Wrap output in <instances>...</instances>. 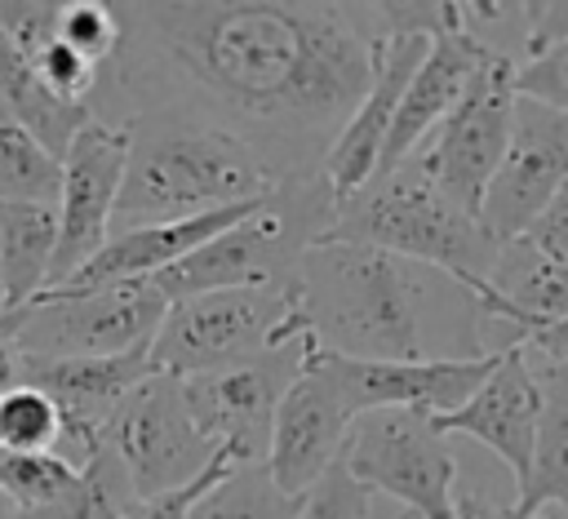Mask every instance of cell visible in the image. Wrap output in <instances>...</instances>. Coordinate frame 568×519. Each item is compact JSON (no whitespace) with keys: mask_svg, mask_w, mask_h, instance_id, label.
<instances>
[{"mask_svg":"<svg viewBox=\"0 0 568 519\" xmlns=\"http://www.w3.org/2000/svg\"><path fill=\"white\" fill-rule=\"evenodd\" d=\"M422 271L368 244L320 240L302 253L288 284L297 324L320 350L346 359H426Z\"/></svg>","mask_w":568,"mask_h":519,"instance_id":"cell-2","label":"cell"},{"mask_svg":"<svg viewBox=\"0 0 568 519\" xmlns=\"http://www.w3.org/2000/svg\"><path fill=\"white\" fill-rule=\"evenodd\" d=\"M297 519H368V492H364L342 466H333V470L302 497Z\"/></svg>","mask_w":568,"mask_h":519,"instance_id":"cell-31","label":"cell"},{"mask_svg":"<svg viewBox=\"0 0 568 519\" xmlns=\"http://www.w3.org/2000/svg\"><path fill=\"white\" fill-rule=\"evenodd\" d=\"M337 195L324 173H302L280 182L240 222L217 231L178 266L160 271L151 284L164 302H182L217 288H288L302 253L320 244L333 226Z\"/></svg>","mask_w":568,"mask_h":519,"instance_id":"cell-5","label":"cell"},{"mask_svg":"<svg viewBox=\"0 0 568 519\" xmlns=\"http://www.w3.org/2000/svg\"><path fill=\"white\" fill-rule=\"evenodd\" d=\"M519 53L532 58L550 44H564L568 40V0H532V4H519ZM519 58V62H524Z\"/></svg>","mask_w":568,"mask_h":519,"instance_id":"cell-32","label":"cell"},{"mask_svg":"<svg viewBox=\"0 0 568 519\" xmlns=\"http://www.w3.org/2000/svg\"><path fill=\"white\" fill-rule=\"evenodd\" d=\"M430 421L439 435H466L493 448L510 466L515 484H524L532 466L537 421H541V381H537V368L528 364V346L524 342L501 346L493 373L475 386V395L462 408L430 417Z\"/></svg>","mask_w":568,"mask_h":519,"instance_id":"cell-18","label":"cell"},{"mask_svg":"<svg viewBox=\"0 0 568 519\" xmlns=\"http://www.w3.org/2000/svg\"><path fill=\"white\" fill-rule=\"evenodd\" d=\"M337 466L364 492H386L399 501L413 519H457V452L426 413H359Z\"/></svg>","mask_w":568,"mask_h":519,"instance_id":"cell-8","label":"cell"},{"mask_svg":"<svg viewBox=\"0 0 568 519\" xmlns=\"http://www.w3.org/2000/svg\"><path fill=\"white\" fill-rule=\"evenodd\" d=\"M351 421H355V408L346 404L337 381L315 364L311 337H306L302 373L288 381L271 417V444L262 466L275 479V488L284 497H306L337 466Z\"/></svg>","mask_w":568,"mask_h":519,"instance_id":"cell-14","label":"cell"},{"mask_svg":"<svg viewBox=\"0 0 568 519\" xmlns=\"http://www.w3.org/2000/svg\"><path fill=\"white\" fill-rule=\"evenodd\" d=\"M62 186V155L27 129L0 120V204H53Z\"/></svg>","mask_w":568,"mask_h":519,"instance_id":"cell-26","label":"cell"},{"mask_svg":"<svg viewBox=\"0 0 568 519\" xmlns=\"http://www.w3.org/2000/svg\"><path fill=\"white\" fill-rule=\"evenodd\" d=\"M58 9L62 0H0V35L31 62L58 40Z\"/></svg>","mask_w":568,"mask_h":519,"instance_id":"cell-30","label":"cell"},{"mask_svg":"<svg viewBox=\"0 0 568 519\" xmlns=\"http://www.w3.org/2000/svg\"><path fill=\"white\" fill-rule=\"evenodd\" d=\"M324 240L368 244L395 253L413 266H426L470 297L484 293V279L497 257V240L479 226V217L462 213L417 160L395 164L390 173H373L355 195L337 200L333 226Z\"/></svg>","mask_w":568,"mask_h":519,"instance_id":"cell-4","label":"cell"},{"mask_svg":"<svg viewBox=\"0 0 568 519\" xmlns=\"http://www.w3.org/2000/svg\"><path fill=\"white\" fill-rule=\"evenodd\" d=\"M315 364L337 381V390L346 395V404L359 413H377V408H408V413H426V417H444L453 408H462L475 386L493 373L497 350L493 355H475V359H408V364H377V359H346L333 350H320L311 342Z\"/></svg>","mask_w":568,"mask_h":519,"instance_id":"cell-15","label":"cell"},{"mask_svg":"<svg viewBox=\"0 0 568 519\" xmlns=\"http://www.w3.org/2000/svg\"><path fill=\"white\" fill-rule=\"evenodd\" d=\"M426 44L430 35L422 31H386L377 35V53H373V84L368 93L359 98V106L351 111V120L342 124V133L333 138V146L324 151V182L337 200L355 195L373 173H377V160H382V146H386V133H390V120L399 111V98L417 71V62L426 58Z\"/></svg>","mask_w":568,"mask_h":519,"instance_id":"cell-19","label":"cell"},{"mask_svg":"<svg viewBox=\"0 0 568 519\" xmlns=\"http://www.w3.org/2000/svg\"><path fill=\"white\" fill-rule=\"evenodd\" d=\"M257 204V200H253ZM253 204H235V208H217V213H200V217H178V222H146V226H129V231H111L106 244L58 288L67 293H84V288H106V284H129V279H155L160 271L178 266L182 257H191L200 244H209L217 231H226L231 222H240Z\"/></svg>","mask_w":568,"mask_h":519,"instance_id":"cell-20","label":"cell"},{"mask_svg":"<svg viewBox=\"0 0 568 519\" xmlns=\"http://www.w3.org/2000/svg\"><path fill=\"white\" fill-rule=\"evenodd\" d=\"M528 350H537L541 359H568V324H546L519 337Z\"/></svg>","mask_w":568,"mask_h":519,"instance_id":"cell-35","label":"cell"},{"mask_svg":"<svg viewBox=\"0 0 568 519\" xmlns=\"http://www.w3.org/2000/svg\"><path fill=\"white\" fill-rule=\"evenodd\" d=\"M58 448H62L58 404L40 386L13 381L0 395V452H58Z\"/></svg>","mask_w":568,"mask_h":519,"instance_id":"cell-27","label":"cell"},{"mask_svg":"<svg viewBox=\"0 0 568 519\" xmlns=\"http://www.w3.org/2000/svg\"><path fill=\"white\" fill-rule=\"evenodd\" d=\"M93 115V106H71V102H58L36 67L0 35V120L27 129L31 138H40L53 155L67 151V142L80 133V124Z\"/></svg>","mask_w":568,"mask_h":519,"instance_id":"cell-23","label":"cell"},{"mask_svg":"<svg viewBox=\"0 0 568 519\" xmlns=\"http://www.w3.org/2000/svg\"><path fill=\"white\" fill-rule=\"evenodd\" d=\"M515 98H528L568 115V40L515 62Z\"/></svg>","mask_w":568,"mask_h":519,"instance_id":"cell-29","label":"cell"},{"mask_svg":"<svg viewBox=\"0 0 568 519\" xmlns=\"http://www.w3.org/2000/svg\"><path fill=\"white\" fill-rule=\"evenodd\" d=\"M231 470V461H217L213 470H204L195 484H186V488H178V492H164V497H142V501H133V510L124 515V519H186V510L222 479Z\"/></svg>","mask_w":568,"mask_h":519,"instance_id":"cell-33","label":"cell"},{"mask_svg":"<svg viewBox=\"0 0 568 519\" xmlns=\"http://www.w3.org/2000/svg\"><path fill=\"white\" fill-rule=\"evenodd\" d=\"M151 377L146 350L138 355H98V359H36L18 355V381L40 386L58 413H62V448L71 466H84L102 448V430L115 413V404Z\"/></svg>","mask_w":568,"mask_h":519,"instance_id":"cell-17","label":"cell"},{"mask_svg":"<svg viewBox=\"0 0 568 519\" xmlns=\"http://www.w3.org/2000/svg\"><path fill=\"white\" fill-rule=\"evenodd\" d=\"M129 146H133V124L98 115V111L67 142L62 186H58V253H53L49 288L67 284L106 244L120 182L129 169Z\"/></svg>","mask_w":568,"mask_h":519,"instance_id":"cell-12","label":"cell"},{"mask_svg":"<svg viewBox=\"0 0 568 519\" xmlns=\"http://www.w3.org/2000/svg\"><path fill=\"white\" fill-rule=\"evenodd\" d=\"M506 519H519V515H510V506H506ZM532 519H546V515H532Z\"/></svg>","mask_w":568,"mask_h":519,"instance_id":"cell-37","label":"cell"},{"mask_svg":"<svg viewBox=\"0 0 568 519\" xmlns=\"http://www.w3.org/2000/svg\"><path fill=\"white\" fill-rule=\"evenodd\" d=\"M302 355H306V337L275 346L248 364L178 377L200 435L213 444V452L222 461H231V466L266 461L271 417H275V404L288 390V381L302 373Z\"/></svg>","mask_w":568,"mask_h":519,"instance_id":"cell-10","label":"cell"},{"mask_svg":"<svg viewBox=\"0 0 568 519\" xmlns=\"http://www.w3.org/2000/svg\"><path fill=\"white\" fill-rule=\"evenodd\" d=\"M528 244H537L546 257H555L559 266H568V186L537 213V222L524 231Z\"/></svg>","mask_w":568,"mask_h":519,"instance_id":"cell-34","label":"cell"},{"mask_svg":"<svg viewBox=\"0 0 568 519\" xmlns=\"http://www.w3.org/2000/svg\"><path fill=\"white\" fill-rule=\"evenodd\" d=\"M58 40L102 71L115 58V49H120L115 4H106V0H62V9H58Z\"/></svg>","mask_w":568,"mask_h":519,"instance_id":"cell-28","label":"cell"},{"mask_svg":"<svg viewBox=\"0 0 568 519\" xmlns=\"http://www.w3.org/2000/svg\"><path fill=\"white\" fill-rule=\"evenodd\" d=\"M129 124H133V146L115 200L120 231L253 204L284 182L248 142H240L217 124L191 115H160Z\"/></svg>","mask_w":568,"mask_h":519,"instance_id":"cell-3","label":"cell"},{"mask_svg":"<svg viewBox=\"0 0 568 519\" xmlns=\"http://www.w3.org/2000/svg\"><path fill=\"white\" fill-rule=\"evenodd\" d=\"M58 253L53 204H0V311L27 306L49 288Z\"/></svg>","mask_w":568,"mask_h":519,"instance_id":"cell-22","label":"cell"},{"mask_svg":"<svg viewBox=\"0 0 568 519\" xmlns=\"http://www.w3.org/2000/svg\"><path fill=\"white\" fill-rule=\"evenodd\" d=\"M532 368L541 381V421H537L532 466L510 506V515L519 519L546 515V506L568 510V359H541Z\"/></svg>","mask_w":568,"mask_h":519,"instance_id":"cell-21","label":"cell"},{"mask_svg":"<svg viewBox=\"0 0 568 519\" xmlns=\"http://www.w3.org/2000/svg\"><path fill=\"white\" fill-rule=\"evenodd\" d=\"M306 337L288 288H217L169 302L160 333L146 350L151 373L195 377L248 364L275 346Z\"/></svg>","mask_w":568,"mask_h":519,"instance_id":"cell-7","label":"cell"},{"mask_svg":"<svg viewBox=\"0 0 568 519\" xmlns=\"http://www.w3.org/2000/svg\"><path fill=\"white\" fill-rule=\"evenodd\" d=\"M13 381H18V350L0 337V395H4Z\"/></svg>","mask_w":568,"mask_h":519,"instance_id":"cell-36","label":"cell"},{"mask_svg":"<svg viewBox=\"0 0 568 519\" xmlns=\"http://www.w3.org/2000/svg\"><path fill=\"white\" fill-rule=\"evenodd\" d=\"M501 53H493L470 27H466V9L457 4V18L430 35L426 44V58L417 62L404 98H399V111L390 120V133H386V146H382V160H377V173H390L395 164L413 160L422 151V142L453 115V106L466 98V89L475 84V75Z\"/></svg>","mask_w":568,"mask_h":519,"instance_id":"cell-16","label":"cell"},{"mask_svg":"<svg viewBox=\"0 0 568 519\" xmlns=\"http://www.w3.org/2000/svg\"><path fill=\"white\" fill-rule=\"evenodd\" d=\"M302 497H284L262 461L231 466L191 510L186 519H297Z\"/></svg>","mask_w":568,"mask_h":519,"instance_id":"cell-25","label":"cell"},{"mask_svg":"<svg viewBox=\"0 0 568 519\" xmlns=\"http://www.w3.org/2000/svg\"><path fill=\"white\" fill-rule=\"evenodd\" d=\"M133 501H138V492H133L124 466H120L106 448H98V452L80 466L75 484H71L58 501H49V506H40V510L9 515V519H124V515L133 510Z\"/></svg>","mask_w":568,"mask_h":519,"instance_id":"cell-24","label":"cell"},{"mask_svg":"<svg viewBox=\"0 0 568 519\" xmlns=\"http://www.w3.org/2000/svg\"><path fill=\"white\" fill-rule=\"evenodd\" d=\"M169 302L151 279L106 284V288H49L27 306L0 311V337L18 355L36 359H98L151 350Z\"/></svg>","mask_w":568,"mask_h":519,"instance_id":"cell-6","label":"cell"},{"mask_svg":"<svg viewBox=\"0 0 568 519\" xmlns=\"http://www.w3.org/2000/svg\"><path fill=\"white\" fill-rule=\"evenodd\" d=\"M102 448L124 466L138 501L178 492L222 461L213 452V444L200 435V426L182 399V381L169 373L142 377L115 404V413L102 430Z\"/></svg>","mask_w":568,"mask_h":519,"instance_id":"cell-9","label":"cell"},{"mask_svg":"<svg viewBox=\"0 0 568 519\" xmlns=\"http://www.w3.org/2000/svg\"><path fill=\"white\" fill-rule=\"evenodd\" d=\"M115 75L169 71L209 124L248 142L284 182L324 151L373 84V4H115Z\"/></svg>","mask_w":568,"mask_h":519,"instance_id":"cell-1","label":"cell"},{"mask_svg":"<svg viewBox=\"0 0 568 519\" xmlns=\"http://www.w3.org/2000/svg\"><path fill=\"white\" fill-rule=\"evenodd\" d=\"M510 115H515V62L493 58L475 75L466 98L453 106V115L426 138V151L413 155L422 173L470 217H479L484 191L506 155Z\"/></svg>","mask_w":568,"mask_h":519,"instance_id":"cell-11","label":"cell"},{"mask_svg":"<svg viewBox=\"0 0 568 519\" xmlns=\"http://www.w3.org/2000/svg\"><path fill=\"white\" fill-rule=\"evenodd\" d=\"M564 186H568V115L515 98L510 142L484 191L479 226L497 244L519 240Z\"/></svg>","mask_w":568,"mask_h":519,"instance_id":"cell-13","label":"cell"}]
</instances>
